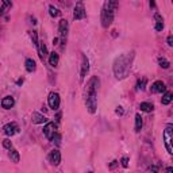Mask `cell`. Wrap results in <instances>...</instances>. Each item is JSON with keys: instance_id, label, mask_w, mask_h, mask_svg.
<instances>
[{"instance_id": "1", "label": "cell", "mask_w": 173, "mask_h": 173, "mask_svg": "<svg viewBox=\"0 0 173 173\" xmlns=\"http://www.w3.org/2000/svg\"><path fill=\"white\" fill-rule=\"evenodd\" d=\"M97 87H99V79L97 77H92L88 83L87 91H85V104L87 110L89 114H95L97 108Z\"/></svg>"}, {"instance_id": "2", "label": "cell", "mask_w": 173, "mask_h": 173, "mask_svg": "<svg viewBox=\"0 0 173 173\" xmlns=\"http://www.w3.org/2000/svg\"><path fill=\"white\" fill-rule=\"evenodd\" d=\"M133 58H134V53H131V56L124 54V56H120L119 58H116L114 64V73L116 76V79H124L127 76L131 69Z\"/></svg>"}, {"instance_id": "3", "label": "cell", "mask_w": 173, "mask_h": 173, "mask_svg": "<svg viewBox=\"0 0 173 173\" xmlns=\"http://www.w3.org/2000/svg\"><path fill=\"white\" fill-rule=\"evenodd\" d=\"M115 12H116V10L112 8L107 2L104 3L103 8H101V26H103L104 29H108V27L112 25Z\"/></svg>"}, {"instance_id": "4", "label": "cell", "mask_w": 173, "mask_h": 173, "mask_svg": "<svg viewBox=\"0 0 173 173\" xmlns=\"http://www.w3.org/2000/svg\"><path fill=\"white\" fill-rule=\"evenodd\" d=\"M58 31H60V38H61V47L65 49V43L68 38V31H69V25H68V20L61 19L60 25H58Z\"/></svg>"}, {"instance_id": "5", "label": "cell", "mask_w": 173, "mask_h": 173, "mask_svg": "<svg viewBox=\"0 0 173 173\" xmlns=\"http://www.w3.org/2000/svg\"><path fill=\"white\" fill-rule=\"evenodd\" d=\"M172 140H173V126L172 124H168L167 128H165V131H164V144H165V147H167L169 154L173 153Z\"/></svg>"}, {"instance_id": "6", "label": "cell", "mask_w": 173, "mask_h": 173, "mask_svg": "<svg viewBox=\"0 0 173 173\" xmlns=\"http://www.w3.org/2000/svg\"><path fill=\"white\" fill-rule=\"evenodd\" d=\"M85 15H87V12H85L84 3L81 2V0H79V2H77V4H76V7H74L73 18H74V20H81V19L85 18Z\"/></svg>"}, {"instance_id": "7", "label": "cell", "mask_w": 173, "mask_h": 173, "mask_svg": "<svg viewBox=\"0 0 173 173\" xmlns=\"http://www.w3.org/2000/svg\"><path fill=\"white\" fill-rule=\"evenodd\" d=\"M89 72V60L87 58V56H81V70H80V81H84L85 76Z\"/></svg>"}, {"instance_id": "8", "label": "cell", "mask_w": 173, "mask_h": 173, "mask_svg": "<svg viewBox=\"0 0 173 173\" xmlns=\"http://www.w3.org/2000/svg\"><path fill=\"white\" fill-rule=\"evenodd\" d=\"M60 103H61V99H60V95L57 92H52L49 95V97H47V104H49L50 108H53V110H58Z\"/></svg>"}, {"instance_id": "9", "label": "cell", "mask_w": 173, "mask_h": 173, "mask_svg": "<svg viewBox=\"0 0 173 173\" xmlns=\"http://www.w3.org/2000/svg\"><path fill=\"white\" fill-rule=\"evenodd\" d=\"M3 133H4L6 135H8V137H12V135L18 134L19 133V126L16 123H14V122H11V123H7L4 127H3Z\"/></svg>"}, {"instance_id": "10", "label": "cell", "mask_w": 173, "mask_h": 173, "mask_svg": "<svg viewBox=\"0 0 173 173\" xmlns=\"http://www.w3.org/2000/svg\"><path fill=\"white\" fill-rule=\"evenodd\" d=\"M150 91L153 93H164L165 91H167V85H165V83H162L161 80L154 81L150 87Z\"/></svg>"}, {"instance_id": "11", "label": "cell", "mask_w": 173, "mask_h": 173, "mask_svg": "<svg viewBox=\"0 0 173 173\" xmlns=\"http://www.w3.org/2000/svg\"><path fill=\"white\" fill-rule=\"evenodd\" d=\"M49 162L52 165H54V167H58L60 162H61V153L58 150H53L50 151L49 154Z\"/></svg>"}, {"instance_id": "12", "label": "cell", "mask_w": 173, "mask_h": 173, "mask_svg": "<svg viewBox=\"0 0 173 173\" xmlns=\"http://www.w3.org/2000/svg\"><path fill=\"white\" fill-rule=\"evenodd\" d=\"M54 130H56V124H54L53 122H46V124L43 126V135H45L47 140H50L53 133H54Z\"/></svg>"}, {"instance_id": "13", "label": "cell", "mask_w": 173, "mask_h": 173, "mask_svg": "<svg viewBox=\"0 0 173 173\" xmlns=\"http://www.w3.org/2000/svg\"><path fill=\"white\" fill-rule=\"evenodd\" d=\"M31 122L34 124H42V123H46V122H47V118L43 116V115L39 114V112H33Z\"/></svg>"}, {"instance_id": "14", "label": "cell", "mask_w": 173, "mask_h": 173, "mask_svg": "<svg viewBox=\"0 0 173 173\" xmlns=\"http://www.w3.org/2000/svg\"><path fill=\"white\" fill-rule=\"evenodd\" d=\"M14 104H15V100H14L12 96H6L4 99L2 100V107L6 108V110H10V108H12Z\"/></svg>"}, {"instance_id": "15", "label": "cell", "mask_w": 173, "mask_h": 173, "mask_svg": "<svg viewBox=\"0 0 173 173\" xmlns=\"http://www.w3.org/2000/svg\"><path fill=\"white\" fill-rule=\"evenodd\" d=\"M8 157H10V160H11L12 162H15V164H18L19 160H20L19 151H18V150H15V149H12V147L8 150Z\"/></svg>"}, {"instance_id": "16", "label": "cell", "mask_w": 173, "mask_h": 173, "mask_svg": "<svg viewBox=\"0 0 173 173\" xmlns=\"http://www.w3.org/2000/svg\"><path fill=\"white\" fill-rule=\"evenodd\" d=\"M25 66H26V70L27 72H30V73H33L34 70L37 69V64H35V61H34L33 58H27L26 62H25Z\"/></svg>"}, {"instance_id": "17", "label": "cell", "mask_w": 173, "mask_h": 173, "mask_svg": "<svg viewBox=\"0 0 173 173\" xmlns=\"http://www.w3.org/2000/svg\"><path fill=\"white\" fill-rule=\"evenodd\" d=\"M58 61H60V56H58V53L53 52V53H50V54H49V64H50V65H52L53 68L58 65Z\"/></svg>"}, {"instance_id": "18", "label": "cell", "mask_w": 173, "mask_h": 173, "mask_svg": "<svg viewBox=\"0 0 173 173\" xmlns=\"http://www.w3.org/2000/svg\"><path fill=\"white\" fill-rule=\"evenodd\" d=\"M172 100H173V95L171 92H167V91H165L164 96H162V99H161V103L164 104V106H168V104L172 103Z\"/></svg>"}, {"instance_id": "19", "label": "cell", "mask_w": 173, "mask_h": 173, "mask_svg": "<svg viewBox=\"0 0 173 173\" xmlns=\"http://www.w3.org/2000/svg\"><path fill=\"white\" fill-rule=\"evenodd\" d=\"M140 108H141V111H144V112H151V111H153V108H154V106L151 103L144 101V103L140 104Z\"/></svg>"}, {"instance_id": "20", "label": "cell", "mask_w": 173, "mask_h": 173, "mask_svg": "<svg viewBox=\"0 0 173 173\" xmlns=\"http://www.w3.org/2000/svg\"><path fill=\"white\" fill-rule=\"evenodd\" d=\"M38 53H39V57H41V60H43L46 57V54H47V47L46 45L43 42H39V47H38Z\"/></svg>"}, {"instance_id": "21", "label": "cell", "mask_w": 173, "mask_h": 173, "mask_svg": "<svg viewBox=\"0 0 173 173\" xmlns=\"http://www.w3.org/2000/svg\"><path fill=\"white\" fill-rule=\"evenodd\" d=\"M142 126H144V120H142V116L140 114L135 115V131H141Z\"/></svg>"}, {"instance_id": "22", "label": "cell", "mask_w": 173, "mask_h": 173, "mask_svg": "<svg viewBox=\"0 0 173 173\" xmlns=\"http://www.w3.org/2000/svg\"><path fill=\"white\" fill-rule=\"evenodd\" d=\"M49 14H50V16H52V18H58L61 11H60L58 8H56L54 6H50L49 7Z\"/></svg>"}, {"instance_id": "23", "label": "cell", "mask_w": 173, "mask_h": 173, "mask_svg": "<svg viewBox=\"0 0 173 173\" xmlns=\"http://www.w3.org/2000/svg\"><path fill=\"white\" fill-rule=\"evenodd\" d=\"M31 39H33V43H34V46H35V47H37V50H38V47H39L38 33H37V31H33V33H31Z\"/></svg>"}, {"instance_id": "24", "label": "cell", "mask_w": 173, "mask_h": 173, "mask_svg": "<svg viewBox=\"0 0 173 173\" xmlns=\"http://www.w3.org/2000/svg\"><path fill=\"white\" fill-rule=\"evenodd\" d=\"M50 140H52L54 144L57 145V146H60V144H61V135L58 134V133H56V131H54L53 133V135H52V138H50Z\"/></svg>"}, {"instance_id": "25", "label": "cell", "mask_w": 173, "mask_h": 173, "mask_svg": "<svg viewBox=\"0 0 173 173\" xmlns=\"http://www.w3.org/2000/svg\"><path fill=\"white\" fill-rule=\"evenodd\" d=\"M158 64H160V66L164 68V69H168L169 65H171V64H169V61L165 60V58H160V60H158Z\"/></svg>"}, {"instance_id": "26", "label": "cell", "mask_w": 173, "mask_h": 173, "mask_svg": "<svg viewBox=\"0 0 173 173\" xmlns=\"http://www.w3.org/2000/svg\"><path fill=\"white\" fill-rule=\"evenodd\" d=\"M146 83H147V80H146V79L138 80V83H137V89H144L145 85H146Z\"/></svg>"}, {"instance_id": "27", "label": "cell", "mask_w": 173, "mask_h": 173, "mask_svg": "<svg viewBox=\"0 0 173 173\" xmlns=\"http://www.w3.org/2000/svg\"><path fill=\"white\" fill-rule=\"evenodd\" d=\"M3 147H6L7 150H10V149L12 147L11 141H10V140H4V141H3Z\"/></svg>"}, {"instance_id": "28", "label": "cell", "mask_w": 173, "mask_h": 173, "mask_svg": "<svg viewBox=\"0 0 173 173\" xmlns=\"http://www.w3.org/2000/svg\"><path fill=\"white\" fill-rule=\"evenodd\" d=\"M154 29H155V31H162L164 30V22H157Z\"/></svg>"}, {"instance_id": "29", "label": "cell", "mask_w": 173, "mask_h": 173, "mask_svg": "<svg viewBox=\"0 0 173 173\" xmlns=\"http://www.w3.org/2000/svg\"><path fill=\"white\" fill-rule=\"evenodd\" d=\"M122 167H123V168H127L128 167V158L127 157L122 158Z\"/></svg>"}, {"instance_id": "30", "label": "cell", "mask_w": 173, "mask_h": 173, "mask_svg": "<svg viewBox=\"0 0 173 173\" xmlns=\"http://www.w3.org/2000/svg\"><path fill=\"white\" fill-rule=\"evenodd\" d=\"M3 6H6L7 8H11V2H10V0H3Z\"/></svg>"}, {"instance_id": "31", "label": "cell", "mask_w": 173, "mask_h": 173, "mask_svg": "<svg viewBox=\"0 0 173 173\" xmlns=\"http://www.w3.org/2000/svg\"><path fill=\"white\" fill-rule=\"evenodd\" d=\"M115 112H116L118 115H123L124 111H123V108H122V107H118L116 110H115Z\"/></svg>"}, {"instance_id": "32", "label": "cell", "mask_w": 173, "mask_h": 173, "mask_svg": "<svg viewBox=\"0 0 173 173\" xmlns=\"http://www.w3.org/2000/svg\"><path fill=\"white\" fill-rule=\"evenodd\" d=\"M168 45H169V46H173V37H172V35L168 37Z\"/></svg>"}, {"instance_id": "33", "label": "cell", "mask_w": 173, "mask_h": 173, "mask_svg": "<svg viewBox=\"0 0 173 173\" xmlns=\"http://www.w3.org/2000/svg\"><path fill=\"white\" fill-rule=\"evenodd\" d=\"M154 18H155V20H157V22H164V20H162V18L160 16V14H155Z\"/></svg>"}, {"instance_id": "34", "label": "cell", "mask_w": 173, "mask_h": 173, "mask_svg": "<svg viewBox=\"0 0 173 173\" xmlns=\"http://www.w3.org/2000/svg\"><path fill=\"white\" fill-rule=\"evenodd\" d=\"M149 171H151V172H158V168H157V167H150V168H149Z\"/></svg>"}, {"instance_id": "35", "label": "cell", "mask_w": 173, "mask_h": 173, "mask_svg": "<svg viewBox=\"0 0 173 173\" xmlns=\"http://www.w3.org/2000/svg\"><path fill=\"white\" fill-rule=\"evenodd\" d=\"M118 165V161H112V164H111V167H110V169H114L115 167Z\"/></svg>"}, {"instance_id": "36", "label": "cell", "mask_w": 173, "mask_h": 173, "mask_svg": "<svg viewBox=\"0 0 173 173\" xmlns=\"http://www.w3.org/2000/svg\"><path fill=\"white\" fill-rule=\"evenodd\" d=\"M57 42H58V38H54L53 39V45H57Z\"/></svg>"}, {"instance_id": "37", "label": "cell", "mask_w": 173, "mask_h": 173, "mask_svg": "<svg viewBox=\"0 0 173 173\" xmlns=\"http://www.w3.org/2000/svg\"><path fill=\"white\" fill-rule=\"evenodd\" d=\"M150 6H151V7H155V3L153 2V0H150Z\"/></svg>"}]
</instances>
